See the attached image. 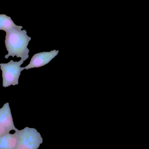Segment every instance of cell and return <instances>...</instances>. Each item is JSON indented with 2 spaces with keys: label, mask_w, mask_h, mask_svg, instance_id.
Segmentation results:
<instances>
[{
  "label": "cell",
  "mask_w": 149,
  "mask_h": 149,
  "mask_svg": "<svg viewBox=\"0 0 149 149\" xmlns=\"http://www.w3.org/2000/svg\"><path fill=\"white\" fill-rule=\"evenodd\" d=\"M22 26H17L6 31L5 46L8 54L5 56L7 59L9 56L21 58L26 60L29 58V49L27 48L31 37L27 35L25 30H21Z\"/></svg>",
  "instance_id": "1"
},
{
  "label": "cell",
  "mask_w": 149,
  "mask_h": 149,
  "mask_svg": "<svg viewBox=\"0 0 149 149\" xmlns=\"http://www.w3.org/2000/svg\"><path fill=\"white\" fill-rule=\"evenodd\" d=\"M17 143V136L13 134L6 133L0 136V149H15Z\"/></svg>",
  "instance_id": "6"
},
{
  "label": "cell",
  "mask_w": 149,
  "mask_h": 149,
  "mask_svg": "<svg viewBox=\"0 0 149 149\" xmlns=\"http://www.w3.org/2000/svg\"><path fill=\"white\" fill-rule=\"evenodd\" d=\"M0 124L9 132L11 130H15L16 132L18 130L14 125L8 102L5 103L0 108Z\"/></svg>",
  "instance_id": "5"
},
{
  "label": "cell",
  "mask_w": 149,
  "mask_h": 149,
  "mask_svg": "<svg viewBox=\"0 0 149 149\" xmlns=\"http://www.w3.org/2000/svg\"><path fill=\"white\" fill-rule=\"evenodd\" d=\"M24 61V59H21L20 61L16 62L10 60L8 63L0 64L3 87H7L10 85L18 84L21 72L24 69V67H21V65Z\"/></svg>",
  "instance_id": "3"
},
{
  "label": "cell",
  "mask_w": 149,
  "mask_h": 149,
  "mask_svg": "<svg viewBox=\"0 0 149 149\" xmlns=\"http://www.w3.org/2000/svg\"><path fill=\"white\" fill-rule=\"evenodd\" d=\"M15 132L17 136L15 149H38L42 143L41 134L34 128L26 127Z\"/></svg>",
  "instance_id": "2"
},
{
  "label": "cell",
  "mask_w": 149,
  "mask_h": 149,
  "mask_svg": "<svg viewBox=\"0 0 149 149\" xmlns=\"http://www.w3.org/2000/svg\"><path fill=\"white\" fill-rule=\"evenodd\" d=\"M9 132H10L0 124V136L5 134L6 133H9Z\"/></svg>",
  "instance_id": "8"
},
{
  "label": "cell",
  "mask_w": 149,
  "mask_h": 149,
  "mask_svg": "<svg viewBox=\"0 0 149 149\" xmlns=\"http://www.w3.org/2000/svg\"><path fill=\"white\" fill-rule=\"evenodd\" d=\"M59 51L52 50L49 52H42L34 54L31 58L28 65L24 67V69L34 68H40L48 63L58 54Z\"/></svg>",
  "instance_id": "4"
},
{
  "label": "cell",
  "mask_w": 149,
  "mask_h": 149,
  "mask_svg": "<svg viewBox=\"0 0 149 149\" xmlns=\"http://www.w3.org/2000/svg\"><path fill=\"white\" fill-rule=\"evenodd\" d=\"M10 17L4 14L0 15V30H4L5 32L8 30L17 27Z\"/></svg>",
  "instance_id": "7"
}]
</instances>
